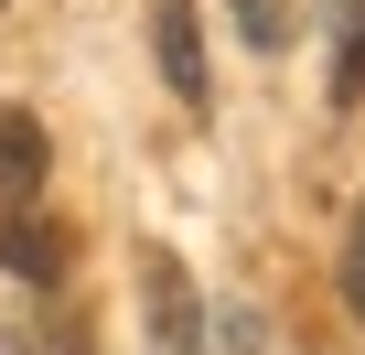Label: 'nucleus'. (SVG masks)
Masks as SVG:
<instances>
[{
    "mask_svg": "<svg viewBox=\"0 0 365 355\" xmlns=\"http://www.w3.org/2000/svg\"><path fill=\"white\" fill-rule=\"evenodd\" d=\"M150 355H205L194 334V280H182V259L150 248Z\"/></svg>",
    "mask_w": 365,
    "mask_h": 355,
    "instance_id": "7ed1b4c3",
    "label": "nucleus"
},
{
    "mask_svg": "<svg viewBox=\"0 0 365 355\" xmlns=\"http://www.w3.org/2000/svg\"><path fill=\"white\" fill-rule=\"evenodd\" d=\"M150 44H161L172 97H205V22H194V0H150Z\"/></svg>",
    "mask_w": 365,
    "mask_h": 355,
    "instance_id": "20e7f679",
    "label": "nucleus"
},
{
    "mask_svg": "<svg viewBox=\"0 0 365 355\" xmlns=\"http://www.w3.org/2000/svg\"><path fill=\"white\" fill-rule=\"evenodd\" d=\"M43 172H54V140H43V119L0 97V216H11V205H33V194H43Z\"/></svg>",
    "mask_w": 365,
    "mask_h": 355,
    "instance_id": "f257e3e1",
    "label": "nucleus"
},
{
    "mask_svg": "<svg viewBox=\"0 0 365 355\" xmlns=\"http://www.w3.org/2000/svg\"><path fill=\"white\" fill-rule=\"evenodd\" d=\"M333 97H344V108L365 97V0L344 11V54H333Z\"/></svg>",
    "mask_w": 365,
    "mask_h": 355,
    "instance_id": "39448f33",
    "label": "nucleus"
},
{
    "mask_svg": "<svg viewBox=\"0 0 365 355\" xmlns=\"http://www.w3.org/2000/svg\"><path fill=\"white\" fill-rule=\"evenodd\" d=\"M333 280H344V312H365V205H354V226H344V259H333Z\"/></svg>",
    "mask_w": 365,
    "mask_h": 355,
    "instance_id": "423d86ee",
    "label": "nucleus"
},
{
    "mask_svg": "<svg viewBox=\"0 0 365 355\" xmlns=\"http://www.w3.org/2000/svg\"><path fill=\"white\" fill-rule=\"evenodd\" d=\"M247 11V44H290V0H237Z\"/></svg>",
    "mask_w": 365,
    "mask_h": 355,
    "instance_id": "0eeeda50",
    "label": "nucleus"
},
{
    "mask_svg": "<svg viewBox=\"0 0 365 355\" xmlns=\"http://www.w3.org/2000/svg\"><path fill=\"white\" fill-rule=\"evenodd\" d=\"M0 269H11V280H65L76 269V237L54 216H22L11 205V216H0Z\"/></svg>",
    "mask_w": 365,
    "mask_h": 355,
    "instance_id": "f03ea898",
    "label": "nucleus"
}]
</instances>
